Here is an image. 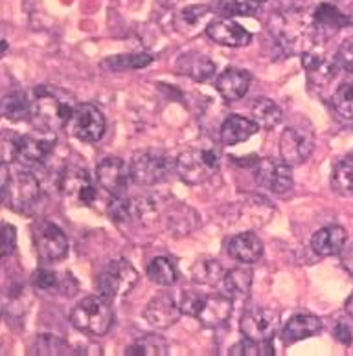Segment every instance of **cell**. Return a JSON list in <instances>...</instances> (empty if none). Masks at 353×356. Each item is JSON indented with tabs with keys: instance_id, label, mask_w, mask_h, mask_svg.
I'll return each instance as SVG.
<instances>
[{
	"instance_id": "obj_1",
	"label": "cell",
	"mask_w": 353,
	"mask_h": 356,
	"mask_svg": "<svg viewBox=\"0 0 353 356\" xmlns=\"http://www.w3.org/2000/svg\"><path fill=\"white\" fill-rule=\"evenodd\" d=\"M76 97L67 90L50 85H41L33 90L31 99V123L36 129L56 133L67 127L72 112L76 111Z\"/></svg>"
},
{
	"instance_id": "obj_2",
	"label": "cell",
	"mask_w": 353,
	"mask_h": 356,
	"mask_svg": "<svg viewBox=\"0 0 353 356\" xmlns=\"http://www.w3.org/2000/svg\"><path fill=\"white\" fill-rule=\"evenodd\" d=\"M180 311L201 321L205 327H219L232 314V300L223 294H201L186 290L179 301Z\"/></svg>"
},
{
	"instance_id": "obj_3",
	"label": "cell",
	"mask_w": 353,
	"mask_h": 356,
	"mask_svg": "<svg viewBox=\"0 0 353 356\" xmlns=\"http://www.w3.org/2000/svg\"><path fill=\"white\" fill-rule=\"evenodd\" d=\"M2 200L11 211L31 213L41 200V186L37 178L26 171L8 173V163L2 168Z\"/></svg>"
},
{
	"instance_id": "obj_4",
	"label": "cell",
	"mask_w": 353,
	"mask_h": 356,
	"mask_svg": "<svg viewBox=\"0 0 353 356\" xmlns=\"http://www.w3.org/2000/svg\"><path fill=\"white\" fill-rule=\"evenodd\" d=\"M113 321L114 312L109 305V300L103 296H87L74 307L70 314L72 325L88 336L107 334Z\"/></svg>"
},
{
	"instance_id": "obj_5",
	"label": "cell",
	"mask_w": 353,
	"mask_h": 356,
	"mask_svg": "<svg viewBox=\"0 0 353 356\" xmlns=\"http://www.w3.org/2000/svg\"><path fill=\"white\" fill-rule=\"evenodd\" d=\"M221 168V158L214 149H189L175 160L177 175L188 186L208 182Z\"/></svg>"
},
{
	"instance_id": "obj_6",
	"label": "cell",
	"mask_w": 353,
	"mask_h": 356,
	"mask_svg": "<svg viewBox=\"0 0 353 356\" xmlns=\"http://www.w3.org/2000/svg\"><path fill=\"white\" fill-rule=\"evenodd\" d=\"M173 160L168 153L160 149H143L133 154V160L129 163L133 182L140 186H153L162 182L173 169Z\"/></svg>"
},
{
	"instance_id": "obj_7",
	"label": "cell",
	"mask_w": 353,
	"mask_h": 356,
	"mask_svg": "<svg viewBox=\"0 0 353 356\" xmlns=\"http://www.w3.org/2000/svg\"><path fill=\"white\" fill-rule=\"evenodd\" d=\"M139 283V272L125 259L111 261L97 277V292L107 300H116L129 294Z\"/></svg>"
},
{
	"instance_id": "obj_8",
	"label": "cell",
	"mask_w": 353,
	"mask_h": 356,
	"mask_svg": "<svg viewBox=\"0 0 353 356\" xmlns=\"http://www.w3.org/2000/svg\"><path fill=\"white\" fill-rule=\"evenodd\" d=\"M67 129L72 136L81 142H97L105 134V118L94 105L81 103L72 112Z\"/></svg>"
},
{
	"instance_id": "obj_9",
	"label": "cell",
	"mask_w": 353,
	"mask_h": 356,
	"mask_svg": "<svg viewBox=\"0 0 353 356\" xmlns=\"http://www.w3.org/2000/svg\"><path fill=\"white\" fill-rule=\"evenodd\" d=\"M240 329L251 340H272L280 329V312L267 307H251L241 316Z\"/></svg>"
},
{
	"instance_id": "obj_10",
	"label": "cell",
	"mask_w": 353,
	"mask_h": 356,
	"mask_svg": "<svg viewBox=\"0 0 353 356\" xmlns=\"http://www.w3.org/2000/svg\"><path fill=\"white\" fill-rule=\"evenodd\" d=\"M315 134L311 127H287L280 136V156L289 165H300L311 156Z\"/></svg>"
},
{
	"instance_id": "obj_11",
	"label": "cell",
	"mask_w": 353,
	"mask_h": 356,
	"mask_svg": "<svg viewBox=\"0 0 353 356\" xmlns=\"http://www.w3.org/2000/svg\"><path fill=\"white\" fill-rule=\"evenodd\" d=\"M59 189L70 202L77 206H91L96 200V188L93 178L83 168L70 165L59 175Z\"/></svg>"
},
{
	"instance_id": "obj_12",
	"label": "cell",
	"mask_w": 353,
	"mask_h": 356,
	"mask_svg": "<svg viewBox=\"0 0 353 356\" xmlns=\"http://www.w3.org/2000/svg\"><path fill=\"white\" fill-rule=\"evenodd\" d=\"M56 143V133L37 129L36 133L21 136V145H19V156H17V160L22 165H39V163L47 162V158L52 154Z\"/></svg>"
},
{
	"instance_id": "obj_13",
	"label": "cell",
	"mask_w": 353,
	"mask_h": 356,
	"mask_svg": "<svg viewBox=\"0 0 353 356\" xmlns=\"http://www.w3.org/2000/svg\"><path fill=\"white\" fill-rule=\"evenodd\" d=\"M96 178L97 184L109 195H113L114 199L122 197L125 193V189H127L129 180H133L131 178V168L118 156H109L102 160L96 169Z\"/></svg>"
},
{
	"instance_id": "obj_14",
	"label": "cell",
	"mask_w": 353,
	"mask_h": 356,
	"mask_svg": "<svg viewBox=\"0 0 353 356\" xmlns=\"http://www.w3.org/2000/svg\"><path fill=\"white\" fill-rule=\"evenodd\" d=\"M37 254L42 261H59L68 252L67 235L59 226L52 222H41L33 234Z\"/></svg>"
},
{
	"instance_id": "obj_15",
	"label": "cell",
	"mask_w": 353,
	"mask_h": 356,
	"mask_svg": "<svg viewBox=\"0 0 353 356\" xmlns=\"http://www.w3.org/2000/svg\"><path fill=\"white\" fill-rule=\"evenodd\" d=\"M256 182L272 193H287L292 188L291 165L285 162L271 160V158L260 160L256 165Z\"/></svg>"
},
{
	"instance_id": "obj_16",
	"label": "cell",
	"mask_w": 353,
	"mask_h": 356,
	"mask_svg": "<svg viewBox=\"0 0 353 356\" xmlns=\"http://www.w3.org/2000/svg\"><path fill=\"white\" fill-rule=\"evenodd\" d=\"M206 33L217 44L230 46V48H241V46L251 44L252 41L251 31H246L243 26L232 21L230 17L214 19L210 24L206 26Z\"/></svg>"
},
{
	"instance_id": "obj_17",
	"label": "cell",
	"mask_w": 353,
	"mask_h": 356,
	"mask_svg": "<svg viewBox=\"0 0 353 356\" xmlns=\"http://www.w3.org/2000/svg\"><path fill=\"white\" fill-rule=\"evenodd\" d=\"M180 312L182 311H180L179 303H175L168 294H160L149 301L143 311V318L151 327L164 331L179 321Z\"/></svg>"
},
{
	"instance_id": "obj_18",
	"label": "cell",
	"mask_w": 353,
	"mask_h": 356,
	"mask_svg": "<svg viewBox=\"0 0 353 356\" xmlns=\"http://www.w3.org/2000/svg\"><path fill=\"white\" fill-rule=\"evenodd\" d=\"M252 77L246 70L241 68H228L217 79V92L225 102H237L245 96L251 87Z\"/></svg>"
},
{
	"instance_id": "obj_19",
	"label": "cell",
	"mask_w": 353,
	"mask_h": 356,
	"mask_svg": "<svg viewBox=\"0 0 353 356\" xmlns=\"http://www.w3.org/2000/svg\"><path fill=\"white\" fill-rule=\"evenodd\" d=\"M226 248H228V254H230L232 259L245 263V265H254V263H258L261 259V255H263L261 241L258 239L256 235L251 234V232H243L240 235H234L228 241Z\"/></svg>"
},
{
	"instance_id": "obj_20",
	"label": "cell",
	"mask_w": 353,
	"mask_h": 356,
	"mask_svg": "<svg viewBox=\"0 0 353 356\" xmlns=\"http://www.w3.org/2000/svg\"><path fill=\"white\" fill-rule=\"evenodd\" d=\"M304 68L307 70V83L313 88H326L337 76V63H331L317 54H304L302 57Z\"/></svg>"
},
{
	"instance_id": "obj_21",
	"label": "cell",
	"mask_w": 353,
	"mask_h": 356,
	"mask_svg": "<svg viewBox=\"0 0 353 356\" xmlns=\"http://www.w3.org/2000/svg\"><path fill=\"white\" fill-rule=\"evenodd\" d=\"M258 129H260V125L254 120H251V118L232 114L221 125L219 140L223 145H237V143L246 142L249 138L254 136L258 133Z\"/></svg>"
},
{
	"instance_id": "obj_22",
	"label": "cell",
	"mask_w": 353,
	"mask_h": 356,
	"mask_svg": "<svg viewBox=\"0 0 353 356\" xmlns=\"http://www.w3.org/2000/svg\"><path fill=\"white\" fill-rule=\"evenodd\" d=\"M346 229L340 226H328V228L318 229L313 235L311 248L313 252L320 257H329V255H338L346 246Z\"/></svg>"
},
{
	"instance_id": "obj_23",
	"label": "cell",
	"mask_w": 353,
	"mask_h": 356,
	"mask_svg": "<svg viewBox=\"0 0 353 356\" xmlns=\"http://www.w3.org/2000/svg\"><path fill=\"white\" fill-rule=\"evenodd\" d=\"M352 24V19L338 11L333 4H320L313 15V26L326 37L335 35L337 31Z\"/></svg>"
},
{
	"instance_id": "obj_24",
	"label": "cell",
	"mask_w": 353,
	"mask_h": 356,
	"mask_svg": "<svg viewBox=\"0 0 353 356\" xmlns=\"http://www.w3.org/2000/svg\"><path fill=\"white\" fill-rule=\"evenodd\" d=\"M320 331H322V321L318 320L317 316L298 314L292 316L291 320L287 321V325L283 327L282 336L285 343H295V341L317 336Z\"/></svg>"
},
{
	"instance_id": "obj_25",
	"label": "cell",
	"mask_w": 353,
	"mask_h": 356,
	"mask_svg": "<svg viewBox=\"0 0 353 356\" xmlns=\"http://www.w3.org/2000/svg\"><path fill=\"white\" fill-rule=\"evenodd\" d=\"M175 70L182 74V76L191 77L195 81H206L214 74L215 67L208 56H203V54H188V56L180 57Z\"/></svg>"
},
{
	"instance_id": "obj_26",
	"label": "cell",
	"mask_w": 353,
	"mask_h": 356,
	"mask_svg": "<svg viewBox=\"0 0 353 356\" xmlns=\"http://www.w3.org/2000/svg\"><path fill=\"white\" fill-rule=\"evenodd\" d=\"M189 275H191V280H194L195 283H199V285L215 286L219 285L221 281H225L226 272L219 261L199 259L194 266H191Z\"/></svg>"
},
{
	"instance_id": "obj_27",
	"label": "cell",
	"mask_w": 353,
	"mask_h": 356,
	"mask_svg": "<svg viewBox=\"0 0 353 356\" xmlns=\"http://www.w3.org/2000/svg\"><path fill=\"white\" fill-rule=\"evenodd\" d=\"M169 229L173 232V235H188L189 232H194L197 228V215H195L194 209L186 208L182 202H175L173 208L169 209L168 215Z\"/></svg>"
},
{
	"instance_id": "obj_28",
	"label": "cell",
	"mask_w": 353,
	"mask_h": 356,
	"mask_svg": "<svg viewBox=\"0 0 353 356\" xmlns=\"http://www.w3.org/2000/svg\"><path fill=\"white\" fill-rule=\"evenodd\" d=\"M148 272V277L153 281L155 285H160V286H171L177 283L179 280V272H177V266L171 259L168 257H155L151 263L148 265L146 268Z\"/></svg>"
},
{
	"instance_id": "obj_29",
	"label": "cell",
	"mask_w": 353,
	"mask_h": 356,
	"mask_svg": "<svg viewBox=\"0 0 353 356\" xmlns=\"http://www.w3.org/2000/svg\"><path fill=\"white\" fill-rule=\"evenodd\" d=\"M252 120H254L260 127L274 129L276 125H280V122L283 120V112L272 99L261 97V99H258V102L252 105Z\"/></svg>"
},
{
	"instance_id": "obj_30",
	"label": "cell",
	"mask_w": 353,
	"mask_h": 356,
	"mask_svg": "<svg viewBox=\"0 0 353 356\" xmlns=\"http://www.w3.org/2000/svg\"><path fill=\"white\" fill-rule=\"evenodd\" d=\"M2 116L10 122H22L31 116V102L24 92H11L2 99Z\"/></svg>"
},
{
	"instance_id": "obj_31",
	"label": "cell",
	"mask_w": 353,
	"mask_h": 356,
	"mask_svg": "<svg viewBox=\"0 0 353 356\" xmlns=\"http://www.w3.org/2000/svg\"><path fill=\"white\" fill-rule=\"evenodd\" d=\"M33 285L41 290H63L67 294H76V281L72 280L70 275L61 277V275L54 272V270H37L33 275Z\"/></svg>"
},
{
	"instance_id": "obj_32",
	"label": "cell",
	"mask_w": 353,
	"mask_h": 356,
	"mask_svg": "<svg viewBox=\"0 0 353 356\" xmlns=\"http://www.w3.org/2000/svg\"><path fill=\"white\" fill-rule=\"evenodd\" d=\"M127 356H164L168 355V343L162 336L148 334L133 341L125 349Z\"/></svg>"
},
{
	"instance_id": "obj_33",
	"label": "cell",
	"mask_w": 353,
	"mask_h": 356,
	"mask_svg": "<svg viewBox=\"0 0 353 356\" xmlns=\"http://www.w3.org/2000/svg\"><path fill=\"white\" fill-rule=\"evenodd\" d=\"M260 0H215L214 10L221 17H246L256 15Z\"/></svg>"
},
{
	"instance_id": "obj_34",
	"label": "cell",
	"mask_w": 353,
	"mask_h": 356,
	"mask_svg": "<svg viewBox=\"0 0 353 356\" xmlns=\"http://www.w3.org/2000/svg\"><path fill=\"white\" fill-rule=\"evenodd\" d=\"M252 270L251 268H232L225 275V289L230 292L234 298H246L252 289Z\"/></svg>"
},
{
	"instance_id": "obj_35",
	"label": "cell",
	"mask_w": 353,
	"mask_h": 356,
	"mask_svg": "<svg viewBox=\"0 0 353 356\" xmlns=\"http://www.w3.org/2000/svg\"><path fill=\"white\" fill-rule=\"evenodd\" d=\"M331 186L337 193L353 199V158L338 162L333 169Z\"/></svg>"
},
{
	"instance_id": "obj_36",
	"label": "cell",
	"mask_w": 353,
	"mask_h": 356,
	"mask_svg": "<svg viewBox=\"0 0 353 356\" xmlns=\"http://www.w3.org/2000/svg\"><path fill=\"white\" fill-rule=\"evenodd\" d=\"M331 107L343 120H353V83H343L333 92Z\"/></svg>"
},
{
	"instance_id": "obj_37",
	"label": "cell",
	"mask_w": 353,
	"mask_h": 356,
	"mask_svg": "<svg viewBox=\"0 0 353 356\" xmlns=\"http://www.w3.org/2000/svg\"><path fill=\"white\" fill-rule=\"evenodd\" d=\"M228 355L232 356H272L274 355V347L271 340H251L245 338L240 343L232 347Z\"/></svg>"
},
{
	"instance_id": "obj_38",
	"label": "cell",
	"mask_w": 353,
	"mask_h": 356,
	"mask_svg": "<svg viewBox=\"0 0 353 356\" xmlns=\"http://www.w3.org/2000/svg\"><path fill=\"white\" fill-rule=\"evenodd\" d=\"M210 13V8H206V6H191V8H186L179 13V15L175 17V24L179 28L180 31H191L194 28H197L203 19Z\"/></svg>"
},
{
	"instance_id": "obj_39",
	"label": "cell",
	"mask_w": 353,
	"mask_h": 356,
	"mask_svg": "<svg viewBox=\"0 0 353 356\" xmlns=\"http://www.w3.org/2000/svg\"><path fill=\"white\" fill-rule=\"evenodd\" d=\"M68 351V343L61 336L41 334L33 346V355H65Z\"/></svg>"
},
{
	"instance_id": "obj_40",
	"label": "cell",
	"mask_w": 353,
	"mask_h": 356,
	"mask_svg": "<svg viewBox=\"0 0 353 356\" xmlns=\"http://www.w3.org/2000/svg\"><path fill=\"white\" fill-rule=\"evenodd\" d=\"M153 61V57L148 56V54H136V56H120L113 57L109 61L103 63V67L109 68V70H127V68H142L146 65Z\"/></svg>"
},
{
	"instance_id": "obj_41",
	"label": "cell",
	"mask_w": 353,
	"mask_h": 356,
	"mask_svg": "<svg viewBox=\"0 0 353 356\" xmlns=\"http://www.w3.org/2000/svg\"><path fill=\"white\" fill-rule=\"evenodd\" d=\"M19 145H21V136L10 131H4L0 138V156L2 163H10L19 156Z\"/></svg>"
},
{
	"instance_id": "obj_42",
	"label": "cell",
	"mask_w": 353,
	"mask_h": 356,
	"mask_svg": "<svg viewBox=\"0 0 353 356\" xmlns=\"http://www.w3.org/2000/svg\"><path fill=\"white\" fill-rule=\"evenodd\" d=\"M335 63L338 65V68L353 74V39L344 42L337 51V57H335Z\"/></svg>"
},
{
	"instance_id": "obj_43",
	"label": "cell",
	"mask_w": 353,
	"mask_h": 356,
	"mask_svg": "<svg viewBox=\"0 0 353 356\" xmlns=\"http://www.w3.org/2000/svg\"><path fill=\"white\" fill-rule=\"evenodd\" d=\"M15 252V228L10 224L2 226V257H10Z\"/></svg>"
},
{
	"instance_id": "obj_44",
	"label": "cell",
	"mask_w": 353,
	"mask_h": 356,
	"mask_svg": "<svg viewBox=\"0 0 353 356\" xmlns=\"http://www.w3.org/2000/svg\"><path fill=\"white\" fill-rule=\"evenodd\" d=\"M335 338H337L338 341H343L344 346H350L353 341V334L352 331H350V327L346 325V323H343V321L335 327Z\"/></svg>"
},
{
	"instance_id": "obj_45",
	"label": "cell",
	"mask_w": 353,
	"mask_h": 356,
	"mask_svg": "<svg viewBox=\"0 0 353 356\" xmlns=\"http://www.w3.org/2000/svg\"><path fill=\"white\" fill-rule=\"evenodd\" d=\"M340 261H343L344 268L353 275V245H350L348 248L344 246V250L340 252Z\"/></svg>"
},
{
	"instance_id": "obj_46",
	"label": "cell",
	"mask_w": 353,
	"mask_h": 356,
	"mask_svg": "<svg viewBox=\"0 0 353 356\" xmlns=\"http://www.w3.org/2000/svg\"><path fill=\"white\" fill-rule=\"evenodd\" d=\"M344 307H346V312H348V316L353 320V294L350 296L348 300H346V305Z\"/></svg>"
},
{
	"instance_id": "obj_47",
	"label": "cell",
	"mask_w": 353,
	"mask_h": 356,
	"mask_svg": "<svg viewBox=\"0 0 353 356\" xmlns=\"http://www.w3.org/2000/svg\"><path fill=\"white\" fill-rule=\"evenodd\" d=\"M260 2H263V0H260Z\"/></svg>"
}]
</instances>
